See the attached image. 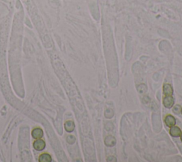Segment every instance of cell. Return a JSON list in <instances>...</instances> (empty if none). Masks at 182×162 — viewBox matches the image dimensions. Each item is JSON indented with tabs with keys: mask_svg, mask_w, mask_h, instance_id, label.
I'll return each mask as SVG.
<instances>
[{
	"mask_svg": "<svg viewBox=\"0 0 182 162\" xmlns=\"http://www.w3.org/2000/svg\"><path fill=\"white\" fill-rule=\"evenodd\" d=\"M163 93L165 96H172L174 90L172 86L169 84H165L163 86Z\"/></svg>",
	"mask_w": 182,
	"mask_h": 162,
	"instance_id": "8992f818",
	"label": "cell"
},
{
	"mask_svg": "<svg viewBox=\"0 0 182 162\" xmlns=\"http://www.w3.org/2000/svg\"><path fill=\"white\" fill-rule=\"evenodd\" d=\"M31 136L34 139H42L44 136V131L41 128L36 127V128L34 129L33 131H31Z\"/></svg>",
	"mask_w": 182,
	"mask_h": 162,
	"instance_id": "3957f363",
	"label": "cell"
},
{
	"mask_svg": "<svg viewBox=\"0 0 182 162\" xmlns=\"http://www.w3.org/2000/svg\"><path fill=\"white\" fill-rule=\"evenodd\" d=\"M52 161L51 156L47 153H44L41 154L38 158V161L39 162H51Z\"/></svg>",
	"mask_w": 182,
	"mask_h": 162,
	"instance_id": "52a82bcc",
	"label": "cell"
},
{
	"mask_svg": "<svg viewBox=\"0 0 182 162\" xmlns=\"http://www.w3.org/2000/svg\"><path fill=\"white\" fill-rule=\"evenodd\" d=\"M181 113H182V109H181Z\"/></svg>",
	"mask_w": 182,
	"mask_h": 162,
	"instance_id": "7c38bea8",
	"label": "cell"
},
{
	"mask_svg": "<svg viewBox=\"0 0 182 162\" xmlns=\"http://www.w3.org/2000/svg\"><path fill=\"white\" fill-rule=\"evenodd\" d=\"M64 127L66 131H68V132H72L75 129V124L72 121H68V122L65 123Z\"/></svg>",
	"mask_w": 182,
	"mask_h": 162,
	"instance_id": "ba28073f",
	"label": "cell"
},
{
	"mask_svg": "<svg viewBox=\"0 0 182 162\" xmlns=\"http://www.w3.org/2000/svg\"><path fill=\"white\" fill-rule=\"evenodd\" d=\"M112 141L116 142L115 139L112 136H108L105 139V144H106V146H113L114 145H115L114 143H112Z\"/></svg>",
	"mask_w": 182,
	"mask_h": 162,
	"instance_id": "9c48e42d",
	"label": "cell"
},
{
	"mask_svg": "<svg viewBox=\"0 0 182 162\" xmlns=\"http://www.w3.org/2000/svg\"><path fill=\"white\" fill-rule=\"evenodd\" d=\"M169 134H170V135L172 136L173 137H181L182 133H181V130L179 127L174 126L171 127Z\"/></svg>",
	"mask_w": 182,
	"mask_h": 162,
	"instance_id": "277c9868",
	"label": "cell"
},
{
	"mask_svg": "<svg viewBox=\"0 0 182 162\" xmlns=\"http://www.w3.org/2000/svg\"><path fill=\"white\" fill-rule=\"evenodd\" d=\"M173 112L175 114H179L181 112V107L180 105H176L173 108Z\"/></svg>",
	"mask_w": 182,
	"mask_h": 162,
	"instance_id": "30bf717a",
	"label": "cell"
},
{
	"mask_svg": "<svg viewBox=\"0 0 182 162\" xmlns=\"http://www.w3.org/2000/svg\"><path fill=\"white\" fill-rule=\"evenodd\" d=\"M181 141H182V134H181Z\"/></svg>",
	"mask_w": 182,
	"mask_h": 162,
	"instance_id": "8fae6325",
	"label": "cell"
},
{
	"mask_svg": "<svg viewBox=\"0 0 182 162\" xmlns=\"http://www.w3.org/2000/svg\"><path fill=\"white\" fill-rule=\"evenodd\" d=\"M33 146L34 149L36 151H38V152H41V151H43L46 147V142L42 139H36V141H34L33 143Z\"/></svg>",
	"mask_w": 182,
	"mask_h": 162,
	"instance_id": "6da1fadb",
	"label": "cell"
},
{
	"mask_svg": "<svg viewBox=\"0 0 182 162\" xmlns=\"http://www.w3.org/2000/svg\"><path fill=\"white\" fill-rule=\"evenodd\" d=\"M165 124L168 127H172L176 124V119L172 115H167L164 119Z\"/></svg>",
	"mask_w": 182,
	"mask_h": 162,
	"instance_id": "5b68a950",
	"label": "cell"
},
{
	"mask_svg": "<svg viewBox=\"0 0 182 162\" xmlns=\"http://www.w3.org/2000/svg\"><path fill=\"white\" fill-rule=\"evenodd\" d=\"M174 104V99L172 96H165L163 99V104L166 108L170 109L173 107Z\"/></svg>",
	"mask_w": 182,
	"mask_h": 162,
	"instance_id": "7a4b0ae2",
	"label": "cell"
}]
</instances>
